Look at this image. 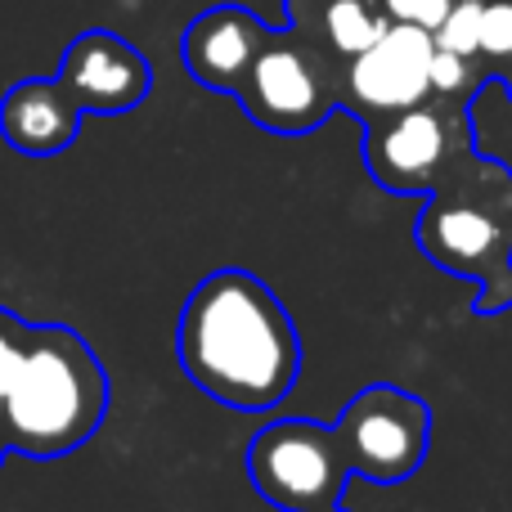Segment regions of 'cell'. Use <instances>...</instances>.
Returning <instances> with one entry per match:
<instances>
[{"label": "cell", "instance_id": "277c9868", "mask_svg": "<svg viewBox=\"0 0 512 512\" xmlns=\"http://www.w3.org/2000/svg\"><path fill=\"white\" fill-rule=\"evenodd\" d=\"M427 432H432L427 405L396 387L360 391L337 423L351 472L373 477L378 486H396L409 472H418L427 454Z\"/></svg>", "mask_w": 512, "mask_h": 512}, {"label": "cell", "instance_id": "5b68a950", "mask_svg": "<svg viewBox=\"0 0 512 512\" xmlns=\"http://www.w3.org/2000/svg\"><path fill=\"white\" fill-rule=\"evenodd\" d=\"M234 95H239V104L248 108L256 126L279 135L315 131L328 113V86L315 54L301 50V45L274 41V36L256 50L252 68L243 72Z\"/></svg>", "mask_w": 512, "mask_h": 512}, {"label": "cell", "instance_id": "6da1fadb", "mask_svg": "<svg viewBox=\"0 0 512 512\" xmlns=\"http://www.w3.org/2000/svg\"><path fill=\"white\" fill-rule=\"evenodd\" d=\"M180 369L230 409H274L301 369L283 301L248 270H216L189 292L176 328Z\"/></svg>", "mask_w": 512, "mask_h": 512}, {"label": "cell", "instance_id": "ac0fdd59", "mask_svg": "<svg viewBox=\"0 0 512 512\" xmlns=\"http://www.w3.org/2000/svg\"><path fill=\"white\" fill-rule=\"evenodd\" d=\"M5 454H9V441H5V432H0V463H5Z\"/></svg>", "mask_w": 512, "mask_h": 512}, {"label": "cell", "instance_id": "8992f818", "mask_svg": "<svg viewBox=\"0 0 512 512\" xmlns=\"http://www.w3.org/2000/svg\"><path fill=\"white\" fill-rule=\"evenodd\" d=\"M59 86L77 99L81 113H131L149 99L153 68L126 36L90 27L63 50Z\"/></svg>", "mask_w": 512, "mask_h": 512}, {"label": "cell", "instance_id": "ba28073f", "mask_svg": "<svg viewBox=\"0 0 512 512\" xmlns=\"http://www.w3.org/2000/svg\"><path fill=\"white\" fill-rule=\"evenodd\" d=\"M270 41V27L243 5H216L207 14H198L185 27L180 41V59H185L189 77L207 90L234 95V86L243 81V72L252 68L256 50Z\"/></svg>", "mask_w": 512, "mask_h": 512}, {"label": "cell", "instance_id": "3957f363", "mask_svg": "<svg viewBox=\"0 0 512 512\" xmlns=\"http://www.w3.org/2000/svg\"><path fill=\"white\" fill-rule=\"evenodd\" d=\"M248 477L256 495L283 512H333L351 477L337 427L283 418L252 436Z\"/></svg>", "mask_w": 512, "mask_h": 512}, {"label": "cell", "instance_id": "9c48e42d", "mask_svg": "<svg viewBox=\"0 0 512 512\" xmlns=\"http://www.w3.org/2000/svg\"><path fill=\"white\" fill-rule=\"evenodd\" d=\"M81 108L68 90L59 86V77H32L18 81L0 99V135L14 153L27 158H54L63 153L81 131Z\"/></svg>", "mask_w": 512, "mask_h": 512}, {"label": "cell", "instance_id": "2e32d148", "mask_svg": "<svg viewBox=\"0 0 512 512\" xmlns=\"http://www.w3.org/2000/svg\"><path fill=\"white\" fill-rule=\"evenodd\" d=\"M450 5L454 0H382V14H387L391 23H414V27L436 32V23L445 18Z\"/></svg>", "mask_w": 512, "mask_h": 512}, {"label": "cell", "instance_id": "5bb4252c", "mask_svg": "<svg viewBox=\"0 0 512 512\" xmlns=\"http://www.w3.org/2000/svg\"><path fill=\"white\" fill-rule=\"evenodd\" d=\"M432 41L441 50H454L463 59H477V41H481V0H454L445 9V18L436 23Z\"/></svg>", "mask_w": 512, "mask_h": 512}, {"label": "cell", "instance_id": "52a82bcc", "mask_svg": "<svg viewBox=\"0 0 512 512\" xmlns=\"http://www.w3.org/2000/svg\"><path fill=\"white\" fill-rule=\"evenodd\" d=\"M432 32L414 23H387V32L351 59L346 86L364 113H405L432 95Z\"/></svg>", "mask_w": 512, "mask_h": 512}, {"label": "cell", "instance_id": "9a60e30c", "mask_svg": "<svg viewBox=\"0 0 512 512\" xmlns=\"http://www.w3.org/2000/svg\"><path fill=\"white\" fill-rule=\"evenodd\" d=\"M27 346H32V324H23L18 315L0 310V405H5V396H9V387H14L18 369H23Z\"/></svg>", "mask_w": 512, "mask_h": 512}, {"label": "cell", "instance_id": "8fae6325", "mask_svg": "<svg viewBox=\"0 0 512 512\" xmlns=\"http://www.w3.org/2000/svg\"><path fill=\"white\" fill-rule=\"evenodd\" d=\"M423 248L432 261H441L445 270L454 274H481L490 261L499 256V243H504V234H499V225L490 221L486 212H477V207H427L423 216Z\"/></svg>", "mask_w": 512, "mask_h": 512}, {"label": "cell", "instance_id": "e0dca14e", "mask_svg": "<svg viewBox=\"0 0 512 512\" xmlns=\"http://www.w3.org/2000/svg\"><path fill=\"white\" fill-rule=\"evenodd\" d=\"M468 77H472V59H463V54L441 50V45H436L432 50V90L454 95V90L468 86Z\"/></svg>", "mask_w": 512, "mask_h": 512}, {"label": "cell", "instance_id": "7a4b0ae2", "mask_svg": "<svg viewBox=\"0 0 512 512\" xmlns=\"http://www.w3.org/2000/svg\"><path fill=\"white\" fill-rule=\"evenodd\" d=\"M108 414V373L68 324H32V346L0 405L9 454L63 459L99 432Z\"/></svg>", "mask_w": 512, "mask_h": 512}, {"label": "cell", "instance_id": "7c38bea8", "mask_svg": "<svg viewBox=\"0 0 512 512\" xmlns=\"http://www.w3.org/2000/svg\"><path fill=\"white\" fill-rule=\"evenodd\" d=\"M387 23L391 18L382 14V9H373L369 0H328V9H324L328 41H333L337 54H351V59L360 50H369V45L387 32Z\"/></svg>", "mask_w": 512, "mask_h": 512}, {"label": "cell", "instance_id": "30bf717a", "mask_svg": "<svg viewBox=\"0 0 512 512\" xmlns=\"http://www.w3.org/2000/svg\"><path fill=\"white\" fill-rule=\"evenodd\" d=\"M445 153V126L432 108H405V113H387L378 131H369L364 158L369 171L387 189H414L436 171Z\"/></svg>", "mask_w": 512, "mask_h": 512}, {"label": "cell", "instance_id": "4fadbf2b", "mask_svg": "<svg viewBox=\"0 0 512 512\" xmlns=\"http://www.w3.org/2000/svg\"><path fill=\"white\" fill-rule=\"evenodd\" d=\"M477 54L512 86V0H481V41Z\"/></svg>", "mask_w": 512, "mask_h": 512}]
</instances>
